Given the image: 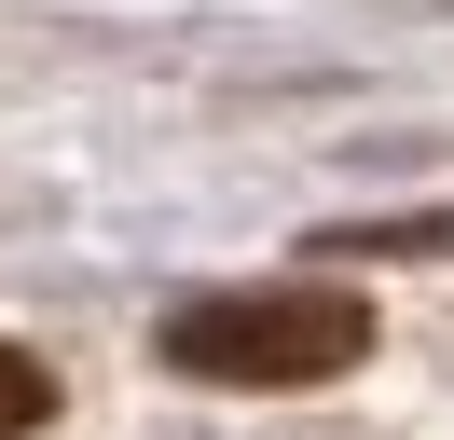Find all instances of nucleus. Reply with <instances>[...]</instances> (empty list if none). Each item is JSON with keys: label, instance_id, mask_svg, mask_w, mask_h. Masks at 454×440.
Masks as SVG:
<instances>
[{"label": "nucleus", "instance_id": "f257e3e1", "mask_svg": "<svg viewBox=\"0 0 454 440\" xmlns=\"http://www.w3.org/2000/svg\"><path fill=\"white\" fill-rule=\"evenodd\" d=\"M358 358H372L358 289H221L166 317V372H193V385H331Z\"/></svg>", "mask_w": 454, "mask_h": 440}, {"label": "nucleus", "instance_id": "f03ea898", "mask_svg": "<svg viewBox=\"0 0 454 440\" xmlns=\"http://www.w3.org/2000/svg\"><path fill=\"white\" fill-rule=\"evenodd\" d=\"M42 412H56V372H42L28 344H0V440H28Z\"/></svg>", "mask_w": 454, "mask_h": 440}]
</instances>
